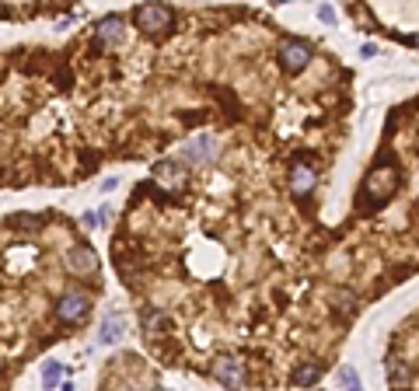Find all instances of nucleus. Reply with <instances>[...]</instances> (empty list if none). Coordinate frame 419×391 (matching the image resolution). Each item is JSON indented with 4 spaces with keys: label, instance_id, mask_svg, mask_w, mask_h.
<instances>
[{
    "label": "nucleus",
    "instance_id": "f257e3e1",
    "mask_svg": "<svg viewBox=\"0 0 419 391\" xmlns=\"http://www.w3.org/2000/svg\"><path fill=\"white\" fill-rule=\"evenodd\" d=\"M398 189V168L391 164V154L381 157V164L371 168V175H367V182L360 186V213H371L374 206H381L391 192Z\"/></svg>",
    "mask_w": 419,
    "mask_h": 391
},
{
    "label": "nucleus",
    "instance_id": "f03ea898",
    "mask_svg": "<svg viewBox=\"0 0 419 391\" xmlns=\"http://www.w3.org/2000/svg\"><path fill=\"white\" fill-rule=\"evenodd\" d=\"M133 25H136V32H143L150 39L154 35H168L175 28V11L165 8V4H140L133 11Z\"/></svg>",
    "mask_w": 419,
    "mask_h": 391
},
{
    "label": "nucleus",
    "instance_id": "7ed1b4c3",
    "mask_svg": "<svg viewBox=\"0 0 419 391\" xmlns=\"http://www.w3.org/2000/svg\"><path fill=\"white\" fill-rule=\"evenodd\" d=\"M210 374H214L227 391H245L248 388V367L238 353H221L214 357V363H210Z\"/></svg>",
    "mask_w": 419,
    "mask_h": 391
},
{
    "label": "nucleus",
    "instance_id": "20e7f679",
    "mask_svg": "<svg viewBox=\"0 0 419 391\" xmlns=\"http://www.w3.org/2000/svg\"><path fill=\"white\" fill-rule=\"evenodd\" d=\"M311 46L304 42V39H283L280 42V49H276V60H280V67L287 70V74H300L307 63H311Z\"/></svg>",
    "mask_w": 419,
    "mask_h": 391
},
{
    "label": "nucleus",
    "instance_id": "39448f33",
    "mask_svg": "<svg viewBox=\"0 0 419 391\" xmlns=\"http://www.w3.org/2000/svg\"><path fill=\"white\" fill-rule=\"evenodd\" d=\"M88 314H91V301H88L81 290H70V294H63V297L57 301V318H60L63 325H84Z\"/></svg>",
    "mask_w": 419,
    "mask_h": 391
},
{
    "label": "nucleus",
    "instance_id": "423d86ee",
    "mask_svg": "<svg viewBox=\"0 0 419 391\" xmlns=\"http://www.w3.org/2000/svg\"><path fill=\"white\" fill-rule=\"evenodd\" d=\"M217 140L210 137V133H199V137H192L189 143H182V161L185 164H210L217 157Z\"/></svg>",
    "mask_w": 419,
    "mask_h": 391
},
{
    "label": "nucleus",
    "instance_id": "0eeeda50",
    "mask_svg": "<svg viewBox=\"0 0 419 391\" xmlns=\"http://www.w3.org/2000/svg\"><path fill=\"white\" fill-rule=\"evenodd\" d=\"M67 269L74 272V276H91V272H98V252L91 248V245H74L70 252H67Z\"/></svg>",
    "mask_w": 419,
    "mask_h": 391
},
{
    "label": "nucleus",
    "instance_id": "6e6552de",
    "mask_svg": "<svg viewBox=\"0 0 419 391\" xmlns=\"http://www.w3.org/2000/svg\"><path fill=\"white\" fill-rule=\"evenodd\" d=\"M154 182L157 186H165L168 192H178L185 186V168L178 161H161V164H154Z\"/></svg>",
    "mask_w": 419,
    "mask_h": 391
},
{
    "label": "nucleus",
    "instance_id": "1a4fd4ad",
    "mask_svg": "<svg viewBox=\"0 0 419 391\" xmlns=\"http://www.w3.org/2000/svg\"><path fill=\"white\" fill-rule=\"evenodd\" d=\"M123 32H126V21H123L119 14H105V18L94 25V39H98V46H116V42L123 39Z\"/></svg>",
    "mask_w": 419,
    "mask_h": 391
},
{
    "label": "nucleus",
    "instance_id": "9d476101",
    "mask_svg": "<svg viewBox=\"0 0 419 391\" xmlns=\"http://www.w3.org/2000/svg\"><path fill=\"white\" fill-rule=\"evenodd\" d=\"M126 335V318L119 314V311H109L101 318V325H98V343H105V346H112V343H119Z\"/></svg>",
    "mask_w": 419,
    "mask_h": 391
},
{
    "label": "nucleus",
    "instance_id": "9b49d317",
    "mask_svg": "<svg viewBox=\"0 0 419 391\" xmlns=\"http://www.w3.org/2000/svg\"><path fill=\"white\" fill-rule=\"evenodd\" d=\"M314 168L307 164V161H297L294 164V172H290V189H294V196H307L311 189H314Z\"/></svg>",
    "mask_w": 419,
    "mask_h": 391
},
{
    "label": "nucleus",
    "instance_id": "f8f14e48",
    "mask_svg": "<svg viewBox=\"0 0 419 391\" xmlns=\"http://www.w3.org/2000/svg\"><path fill=\"white\" fill-rule=\"evenodd\" d=\"M318 377H322V363L307 360V363L294 367V374H290V384H294V388H314V384H318Z\"/></svg>",
    "mask_w": 419,
    "mask_h": 391
},
{
    "label": "nucleus",
    "instance_id": "ddd939ff",
    "mask_svg": "<svg viewBox=\"0 0 419 391\" xmlns=\"http://www.w3.org/2000/svg\"><path fill=\"white\" fill-rule=\"evenodd\" d=\"M60 374H63V367L57 360H45L42 363V388H57L60 384Z\"/></svg>",
    "mask_w": 419,
    "mask_h": 391
},
{
    "label": "nucleus",
    "instance_id": "4468645a",
    "mask_svg": "<svg viewBox=\"0 0 419 391\" xmlns=\"http://www.w3.org/2000/svg\"><path fill=\"white\" fill-rule=\"evenodd\" d=\"M143 328H147V335H154V332H165V328H168V318H165L161 311H154V314L147 311V314H143Z\"/></svg>",
    "mask_w": 419,
    "mask_h": 391
},
{
    "label": "nucleus",
    "instance_id": "2eb2a0df",
    "mask_svg": "<svg viewBox=\"0 0 419 391\" xmlns=\"http://www.w3.org/2000/svg\"><path fill=\"white\" fill-rule=\"evenodd\" d=\"M339 384H343L346 391H363V384H360V374H356L353 367H339Z\"/></svg>",
    "mask_w": 419,
    "mask_h": 391
},
{
    "label": "nucleus",
    "instance_id": "dca6fc26",
    "mask_svg": "<svg viewBox=\"0 0 419 391\" xmlns=\"http://www.w3.org/2000/svg\"><path fill=\"white\" fill-rule=\"evenodd\" d=\"M14 223H25V231H32V223H39V217H28V213H18Z\"/></svg>",
    "mask_w": 419,
    "mask_h": 391
},
{
    "label": "nucleus",
    "instance_id": "f3484780",
    "mask_svg": "<svg viewBox=\"0 0 419 391\" xmlns=\"http://www.w3.org/2000/svg\"><path fill=\"white\" fill-rule=\"evenodd\" d=\"M318 18H322L325 25H332V21H336V11H332V8H318Z\"/></svg>",
    "mask_w": 419,
    "mask_h": 391
},
{
    "label": "nucleus",
    "instance_id": "a211bd4d",
    "mask_svg": "<svg viewBox=\"0 0 419 391\" xmlns=\"http://www.w3.org/2000/svg\"><path fill=\"white\" fill-rule=\"evenodd\" d=\"M81 223H84V228H94V223H98V213H84Z\"/></svg>",
    "mask_w": 419,
    "mask_h": 391
},
{
    "label": "nucleus",
    "instance_id": "6ab92c4d",
    "mask_svg": "<svg viewBox=\"0 0 419 391\" xmlns=\"http://www.w3.org/2000/svg\"><path fill=\"white\" fill-rule=\"evenodd\" d=\"M409 42H412V46H419V35H412V39H409Z\"/></svg>",
    "mask_w": 419,
    "mask_h": 391
},
{
    "label": "nucleus",
    "instance_id": "aec40b11",
    "mask_svg": "<svg viewBox=\"0 0 419 391\" xmlns=\"http://www.w3.org/2000/svg\"><path fill=\"white\" fill-rule=\"evenodd\" d=\"M123 391H140V388H133V384H126V388H123Z\"/></svg>",
    "mask_w": 419,
    "mask_h": 391
},
{
    "label": "nucleus",
    "instance_id": "412c9836",
    "mask_svg": "<svg viewBox=\"0 0 419 391\" xmlns=\"http://www.w3.org/2000/svg\"><path fill=\"white\" fill-rule=\"evenodd\" d=\"M0 14H4V8H0Z\"/></svg>",
    "mask_w": 419,
    "mask_h": 391
}]
</instances>
